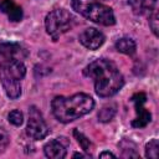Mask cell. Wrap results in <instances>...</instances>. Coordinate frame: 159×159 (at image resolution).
Here are the masks:
<instances>
[{
	"label": "cell",
	"mask_w": 159,
	"mask_h": 159,
	"mask_svg": "<svg viewBox=\"0 0 159 159\" xmlns=\"http://www.w3.org/2000/svg\"><path fill=\"white\" fill-rule=\"evenodd\" d=\"M84 76L94 82V91L99 97L114 96L124 84V78L117 65L107 58H97L83 70Z\"/></svg>",
	"instance_id": "obj_1"
},
{
	"label": "cell",
	"mask_w": 159,
	"mask_h": 159,
	"mask_svg": "<svg viewBox=\"0 0 159 159\" xmlns=\"http://www.w3.org/2000/svg\"><path fill=\"white\" fill-rule=\"evenodd\" d=\"M93 107V98L86 93H76L70 97L57 96L51 102L52 113L55 118L61 123H70L76 120L89 113Z\"/></svg>",
	"instance_id": "obj_2"
},
{
	"label": "cell",
	"mask_w": 159,
	"mask_h": 159,
	"mask_svg": "<svg viewBox=\"0 0 159 159\" xmlns=\"http://www.w3.org/2000/svg\"><path fill=\"white\" fill-rule=\"evenodd\" d=\"M26 75L24 61L16 58H0V81L6 96L16 99L21 96V80Z\"/></svg>",
	"instance_id": "obj_3"
},
{
	"label": "cell",
	"mask_w": 159,
	"mask_h": 159,
	"mask_svg": "<svg viewBox=\"0 0 159 159\" xmlns=\"http://www.w3.org/2000/svg\"><path fill=\"white\" fill-rule=\"evenodd\" d=\"M73 15L66 9H55L45 17L46 31L53 41H57L63 34H66L73 26Z\"/></svg>",
	"instance_id": "obj_4"
},
{
	"label": "cell",
	"mask_w": 159,
	"mask_h": 159,
	"mask_svg": "<svg viewBox=\"0 0 159 159\" xmlns=\"http://www.w3.org/2000/svg\"><path fill=\"white\" fill-rule=\"evenodd\" d=\"M83 16L86 19L91 20L92 22H96V24L103 25V26H112L116 24V17H114L113 10L109 6L102 4L97 0H94L88 6V9Z\"/></svg>",
	"instance_id": "obj_5"
},
{
	"label": "cell",
	"mask_w": 159,
	"mask_h": 159,
	"mask_svg": "<svg viewBox=\"0 0 159 159\" xmlns=\"http://www.w3.org/2000/svg\"><path fill=\"white\" fill-rule=\"evenodd\" d=\"M26 133L34 140L43 139L50 133L48 125L46 124L45 119L42 118L41 112L36 107L30 108L29 120H27V125H26Z\"/></svg>",
	"instance_id": "obj_6"
},
{
	"label": "cell",
	"mask_w": 159,
	"mask_h": 159,
	"mask_svg": "<svg viewBox=\"0 0 159 159\" xmlns=\"http://www.w3.org/2000/svg\"><path fill=\"white\" fill-rule=\"evenodd\" d=\"M147 101V96L143 92H138L132 97V102L134 103L135 108V118L132 120V127L134 128H144L150 120H152V114L149 111H147L143 104Z\"/></svg>",
	"instance_id": "obj_7"
},
{
	"label": "cell",
	"mask_w": 159,
	"mask_h": 159,
	"mask_svg": "<svg viewBox=\"0 0 159 159\" xmlns=\"http://www.w3.org/2000/svg\"><path fill=\"white\" fill-rule=\"evenodd\" d=\"M104 35L94 27L84 29L80 34V42L88 50H97L104 43Z\"/></svg>",
	"instance_id": "obj_8"
},
{
	"label": "cell",
	"mask_w": 159,
	"mask_h": 159,
	"mask_svg": "<svg viewBox=\"0 0 159 159\" xmlns=\"http://www.w3.org/2000/svg\"><path fill=\"white\" fill-rule=\"evenodd\" d=\"M27 57V51L15 42L0 43V58H16L24 61Z\"/></svg>",
	"instance_id": "obj_9"
},
{
	"label": "cell",
	"mask_w": 159,
	"mask_h": 159,
	"mask_svg": "<svg viewBox=\"0 0 159 159\" xmlns=\"http://www.w3.org/2000/svg\"><path fill=\"white\" fill-rule=\"evenodd\" d=\"M0 10L4 12L10 21L19 22L21 21L24 12L20 5H17L14 0H0Z\"/></svg>",
	"instance_id": "obj_10"
},
{
	"label": "cell",
	"mask_w": 159,
	"mask_h": 159,
	"mask_svg": "<svg viewBox=\"0 0 159 159\" xmlns=\"http://www.w3.org/2000/svg\"><path fill=\"white\" fill-rule=\"evenodd\" d=\"M43 153L51 159H62L66 157V147L60 139H52L43 147Z\"/></svg>",
	"instance_id": "obj_11"
},
{
	"label": "cell",
	"mask_w": 159,
	"mask_h": 159,
	"mask_svg": "<svg viewBox=\"0 0 159 159\" xmlns=\"http://www.w3.org/2000/svg\"><path fill=\"white\" fill-rule=\"evenodd\" d=\"M135 15H149L157 7V0H128Z\"/></svg>",
	"instance_id": "obj_12"
},
{
	"label": "cell",
	"mask_w": 159,
	"mask_h": 159,
	"mask_svg": "<svg viewBox=\"0 0 159 159\" xmlns=\"http://www.w3.org/2000/svg\"><path fill=\"white\" fill-rule=\"evenodd\" d=\"M116 48H117V51H119L124 55H133L135 52L137 46H135L134 40H132L130 37H122V39L117 40Z\"/></svg>",
	"instance_id": "obj_13"
},
{
	"label": "cell",
	"mask_w": 159,
	"mask_h": 159,
	"mask_svg": "<svg viewBox=\"0 0 159 159\" xmlns=\"http://www.w3.org/2000/svg\"><path fill=\"white\" fill-rule=\"evenodd\" d=\"M116 114V106L114 104H107L102 107V109L98 112V119L101 122H109Z\"/></svg>",
	"instance_id": "obj_14"
},
{
	"label": "cell",
	"mask_w": 159,
	"mask_h": 159,
	"mask_svg": "<svg viewBox=\"0 0 159 159\" xmlns=\"http://www.w3.org/2000/svg\"><path fill=\"white\" fill-rule=\"evenodd\" d=\"M158 139H152L145 144V157L150 159H157L158 158Z\"/></svg>",
	"instance_id": "obj_15"
},
{
	"label": "cell",
	"mask_w": 159,
	"mask_h": 159,
	"mask_svg": "<svg viewBox=\"0 0 159 159\" xmlns=\"http://www.w3.org/2000/svg\"><path fill=\"white\" fill-rule=\"evenodd\" d=\"M94 0H71V5H72V9L81 14L83 16V14L86 12V10L88 9V6L93 2Z\"/></svg>",
	"instance_id": "obj_16"
},
{
	"label": "cell",
	"mask_w": 159,
	"mask_h": 159,
	"mask_svg": "<svg viewBox=\"0 0 159 159\" xmlns=\"http://www.w3.org/2000/svg\"><path fill=\"white\" fill-rule=\"evenodd\" d=\"M73 135H75V138L77 139V143L81 145V148L84 150V152H89V148H91V142H89V139L82 133V132H80L78 129H75L73 130Z\"/></svg>",
	"instance_id": "obj_17"
},
{
	"label": "cell",
	"mask_w": 159,
	"mask_h": 159,
	"mask_svg": "<svg viewBox=\"0 0 159 159\" xmlns=\"http://www.w3.org/2000/svg\"><path fill=\"white\" fill-rule=\"evenodd\" d=\"M7 119H9V122H10L12 125L19 127V125H21L22 122H24V114H22L21 111H19V109H14V111H11V112L9 113Z\"/></svg>",
	"instance_id": "obj_18"
},
{
	"label": "cell",
	"mask_w": 159,
	"mask_h": 159,
	"mask_svg": "<svg viewBox=\"0 0 159 159\" xmlns=\"http://www.w3.org/2000/svg\"><path fill=\"white\" fill-rule=\"evenodd\" d=\"M158 11H157V9L155 10H153L150 14H149V26H150V30L153 31V34L155 35V36H158L159 35V32H158V29H159V26H158Z\"/></svg>",
	"instance_id": "obj_19"
},
{
	"label": "cell",
	"mask_w": 159,
	"mask_h": 159,
	"mask_svg": "<svg viewBox=\"0 0 159 159\" xmlns=\"http://www.w3.org/2000/svg\"><path fill=\"white\" fill-rule=\"evenodd\" d=\"M9 142H10L9 134L6 133L5 129H2V128L0 127V153H2V152L6 149Z\"/></svg>",
	"instance_id": "obj_20"
},
{
	"label": "cell",
	"mask_w": 159,
	"mask_h": 159,
	"mask_svg": "<svg viewBox=\"0 0 159 159\" xmlns=\"http://www.w3.org/2000/svg\"><path fill=\"white\" fill-rule=\"evenodd\" d=\"M106 157H108V158H116V154H113L111 152H102L99 154V158H106Z\"/></svg>",
	"instance_id": "obj_21"
},
{
	"label": "cell",
	"mask_w": 159,
	"mask_h": 159,
	"mask_svg": "<svg viewBox=\"0 0 159 159\" xmlns=\"http://www.w3.org/2000/svg\"><path fill=\"white\" fill-rule=\"evenodd\" d=\"M77 157L83 158V157H91V155H89V154H83V153H75V154H73V158H77Z\"/></svg>",
	"instance_id": "obj_22"
},
{
	"label": "cell",
	"mask_w": 159,
	"mask_h": 159,
	"mask_svg": "<svg viewBox=\"0 0 159 159\" xmlns=\"http://www.w3.org/2000/svg\"><path fill=\"white\" fill-rule=\"evenodd\" d=\"M103 1H107V0H103Z\"/></svg>",
	"instance_id": "obj_23"
}]
</instances>
